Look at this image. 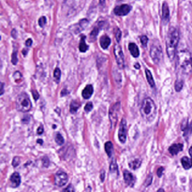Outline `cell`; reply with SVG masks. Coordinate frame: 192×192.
I'll return each instance as SVG.
<instances>
[{
    "mask_svg": "<svg viewBox=\"0 0 192 192\" xmlns=\"http://www.w3.org/2000/svg\"><path fill=\"white\" fill-rule=\"evenodd\" d=\"M141 161L140 158H137V159H134L132 161H130V162H129V167L132 170H137L138 168L141 166Z\"/></svg>",
    "mask_w": 192,
    "mask_h": 192,
    "instance_id": "cell-23",
    "label": "cell"
},
{
    "mask_svg": "<svg viewBox=\"0 0 192 192\" xmlns=\"http://www.w3.org/2000/svg\"><path fill=\"white\" fill-rule=\"evenodd\" d=\"M32 94H33V97H34V99H35V100H38V99H39V93L37 92L36 90H33V91H32Z\"/></svg>",
    "mask_w": 192,
    "mask_h": 192,
    "instance_id": "cell-39",
    "label": "cell"
},
{
    "mask_svg": "<svg viewBox=\"0 0 192 192\" xmlns=\"http://www.w3.org/2000/svg\"><path fill=\"white\" fill-rule=\"evenodd\" d=\"M99 42H100V46H101L103 49H107L111 44V39L108 36H102L101 38H100Z\"/></svg>",
    "mask_w": 192,
    "mask_h": 192,
    "instance_id": "cell-17",
    "label": "cell"
},
{
    "mask_svg": "<svg viewBox=\"0 0 192 192\" xmlns=\"http://www.w3.org/2000/svg\"><path fill=\"white\" fill-rule=\"evenodd\" d=\"M181 163H182V166L184 167V169H190L192 167V158H189L187 157H182L181 159Z\"/></svg>",
    "mask_w": 192,
    "mask_h": 192,
    "instance_id": "cell-16",
    "label": "cell"
},
{
    "mask_svg": "<svg viewBox=\"0 0 192 192\" xmlns=\"http://www.w3.org/2000/svg\"><path fill=\"white\" fill-rule=\"evenodd\" d=\"M42 162H43V166H44V167H48V165H49V159H48V157H44V158H43Z\"/></svg>",
    "mask_w": 192,
    "mask_h": 192,
    "instance_id": "cell-40",
    "label": "cell"
},
{
    "mask_svg": "<svg viewBox=\"0 0 192 192\" xmlns=\"http://www.w3.org/2000/svg\"><path fill=\"white\" fill-rule=\"evenodd\" d=\"M69 177L65 171H59L55 175V184L57 187H63L68 183Z\"/></svg>",
    "mask_w": 192,
    "mask_h": 192,
    "instance_id": "cell-8",
    "label": "cell"
},
{
    "mask_svg": "<svg viewBox=\"0 0 192 192\" xmlns=\"http://www.w3.org/2000/svg\"><path fill=\"white\" fill-rule=\"evenodd\" d=\"M189 155H190V157H191V158H192V146L189 148Z\"/></svg>",
    "mask_w": 192,
    "mask_h": 192,
    "instance_id": "cell-46",
    "label": "cell"
},
{
    "mask_svg": "<svg viewBox=\"0 0 192 192\" xmlns=\"http://www.w3.org/2000/svg\"><path fill=\"white\" fill-rule=\"evenodd\" d=\"M19 163H20V157H16L13 158V160H12V166L13 167H17L19 165Z\"/></svg>",
    "mask_w": 192,
    "mask_h": 192,
    "instance_id": "cell-35",
    "label": "cell"
},
{
    "mask_svg": "<svg viewBox=\"0 0 192 192\" xmlns=\"http://www.w3.org/2000/svg\"><path fill=\"white\" fill-rule=\"evenodd\" d=\"M162 19L164 22H168L170 19V11H169V7L166 2L163 3L162 5Z\"/></svg>",
    "mask_w": 192,
    "mask_h": 192,
    "instance_id": "cell-13",
    "label": "cell"
},
{
    "mask_svg": "<svg viewBox=\"0 0 192 192\" xmlns=\"http://www.w3.org/2000/svg\"><path fill=\"white\" fill-rule=\"evenodd\" d=\"M87 25H88V20L86 19H83L82 21H80V23H78V26H79V31L82 29H85Z\"/></svg>",
    "mask_w": 192,
    "mask_h": 192,
    "instance_id": "cell-26",
    "label": "cell"
},
{
    "mask_svg": "<svg viewBox=\"0 0 192 192\" xmlns=\"http://www.w3.org/2000/svg\"><path fill=\"white\" fill-rule=\"evenodd\" d=\"M55 141L57 144H59V145H61V144L64 143V138L62 137V135L60 133H57L56 136H55Z\"/></svg>",
    "mask_w": 192,
    "mask_h": 192,
    "instance_id": "cell-28",
    "label": "cell"
},
{
    "mask_svg": "<svg viewBox=\"0 0 192 192\" xmlns=\"http://www.w3.org/2000/svg\"><path fill=\"white\" fill-rule=\"evenodd\" d=\"M114 56H115L117 65L120 68V69H123L125 67V60H124V55H123V51L122 48L119 44H115L114 45Z\"/></svg>",
    "mask_w": 192,
    "mask_h": 192,
    "instance_id": "cell-7",
    "label": "cell"
},
{
    "mask_svg": "<svg viewBox=\"0 0 192 192\" xmlns=\"http://www.w3.org/2000/svg\"><path fill=\"white\" fill-rule=\"evenodd\" d=\"M179 42V32L175 27H171L167 37V55L170 59H173L176 55V48Z\"/></svg>",
    "mask_w": 192,
    "mask_h": 192,
    "instance_id": "cell-2",
    "label": "cell"
},
{
    "mask_svg": "<svg viewBox=\"0 0 192 192\" xmlns=\"http://www.w3.org/2000/svg\"><path fill=\"white\" fill-rule=\"evenodd\" d=\"M81 107V103L78 100H73V101L70 103V107H69V110L71 113H76L77 111L79 110V108Z\"/></svg>",
    "mask_w": 192,
    "mask_h": 192,
    "instance_id": "cell-20",
    "label": "cell"
},
{
    "mask_svg": "<svg viewBox=\"0 0 192 192\" xmlns=\"http://www.w3.org/2000/svg\"><path fill=\"white\" fill-rule=\"evenodd\" d=\"M104 180V171H101V181H103Z\"/></svg>",
    "mask_w": 192,
    "mask_h": 192,
    "instance_id": "cell-45",
    "label": "cell"
},
{
    "mask_svg": "<svg viewBox=\"0 0 192 192\" xmlns=\"http://www.w3.org/2000/svg\"><path fill=\"white\" fill-rule=\"evenodd\" d=\"M104 148H105V152L108 155V157H112V154H113V143H111V141H107V143H105V145H104Z\"/></svg>",
    "mask_w": 192,
    "mask_h": 192,
    "instance_id": "cell-19",
    "label": "cell"
},
{
    "mask_svg": "<svg viewBox=\"0 0 192 192\" xmlns=\"http://www.w3.org/2000/svg\"><path fill=\"white\" fill-rule=\"evenodd\" d=\"M93 91H94V89H93V86L91 85H86L85 87V89L83 90V92H82V96H83V97L85 99H90V97L92 96V94H93Z\"/></svg>",
    "mask_w": 192,
    "mask_h": 192,
    "instance_id": "cell-12",
    "label": "cell"
},
{
    "mask_svg": "<svg viewBox=\"0 0 192 192\" xmlns=\"http://www.w3.org/2000/svg\"><path fill=\"white\" fill-rule=\"evenodd\" d=\"M32 45V39H26V41H25V46H27V47H30Z\"/></svg>",
    "mask_w": 192,
    "mask_h": 192,
    "instance_id": "cell-41",
    "label": "cell"
},
{
    "mask_svg": "<svg viewBox=\"0 0 192 192\" xmlns=\"http://www.w3.org/2000/svg\"><path fill=\"white\" fill-rule=\"evenodd\" d=\"M145 75H146V79H147V82L148 83L152 86V87H155V82H154V79H153V76H152V73L150 72L149 69H146L145 70Z\"/></svg>",
    "mask_w": 192,
    "mask_h": 192,
    "instance_id": "cell-22",
    "label": "cell"
},
{
    "mask_svg": "<svg viewBox=\"0 0 192 192\" xmlns=\"http://www.w3.org/2000/svg\"><path fill=\"white\" fill-rule=\"evenodd\" d=\"M151 182H152V175L151 174H149L147 176V179H146V181H145V187H148L149 185L151 184Z\"/></svg>",
    "mask_w": 192,
    "mask_h": 192,
    "instance_id": "cell-37",
    "label": "cell"
},
{
    "mask_svg": "<svg viewBox=\"0 0 192 192\" xmlns=\"http://www.w3.org/2000/svg\"><path fill=\"white\" fill-rule=\"evenodd\" d=\"M124 179L127 185H129V187H133L136 181V178L133 176V174L127 171H124Z\"/></svg>",
    "mask_w": 192,
    "mask_h": 192,
    "instance_id": "cell-11",
    "label": "cell"
},
{
    "mask_svg": "<svg viewBox=\"0 0 192 192\" xmlns=\"http://www.w3.org/2000/svg\"><path fill=\"white\" fill-rule=\"evenodd\" d=\"M163 171H164V168H163V167H159V168H158V169H157V176H158V177H160L161 175H162Z\"/></svg>",
    "mask_w": 192,
    "mask_h": 192,
    "instance_id": "cell-38",
    "label": "cell"
},
{
    "mask_svg": "<svg viewBox=\"0 0 192 192\" xmlns=\"http://www.w3.org/2000/svg\"><path fill=\"white\" fill-rule=\"evenodd\" d=\"M157 192H164V190L162 189V188H159V189L157 190Z\"/></svg>",
    "mask_w": 192,
    "mask_h": 192,
    "instance_id": "cell-47",
    "label": "cell"
},
{
    "mask_svg": "<svg viewBox=\"0 0 192 192\" xmlns=\"http://www.w3.org/2000/svg\"><path fill=\"white\" fill-rule=\"evenodd\" d=\"M92 109H93V104L91 102H88L85 107V112H90V111H92Z\"/></svg>",
    "mask_w": 192,
    "mask_h": 192,
    "instance_id": "cell-36",
    "label": "cell"
},
{
    "mask_svg": "<svg viewBox=\"0 0 192 192\" xmlns=\"http://www.w3.org/2000/svg\"><path fill=\"white\" fill-rule=\"evenodd\" d=\"M141 113L143 118L149 121V122L155 118L157 114V107L152 99L149 97H146L145 99H143L141 107Z\"/></svg>",
    "mask_w": 192,
    "mask_h": 192,
    "instance_id": "cell-3",
    "label": "cell"
},
{
    "mask_svg": "<svg viewBox=\"0 0 192 192\" xmlns=\"http://www.w3.org/2000/svg\"><path fill=\"white\" fill-rule=\"evenodd\" d=\"M178 59V67H179L180 71L185 74L186 76H190L192 74V57L191 53L185 50L178 53L177 55Z\"/></svg>",
    "mask_w": 192,
    "mask_h": 192,
    "instance_id": "cell-1",
    "label": "cell"
},
{
    "mask_svg": "<svg viewBox=\"0 0 192 192\" xmlns=\"http://www.w3.org/2000/svg\"><path fill=\"white\" fill-rule=\"evenodd\" d=\"M16 107H17V110L22 113H27L31 110L32 104L27 94L22 93L17 97V99H16Z\"/></svg>",
    "mask_w": 192,
    "mask_h": 192,
    "instance_id": "cell-4",
    "label": "cell"
},
{
    "mask_svg": "<svg viewBox=\"0 0 192 192\" xmlns=\"http://www.w3.org/2000/svg\"><path fill=\"white\" fill-rule=\"evenodd\" d=\"M11 62L13 65H16L17 64V52H13L12 53V58H11Z\"/></svg>",
    "mask_w": 192,
    "mask_h": 192,
    "instance_id": "cell-33",
    "label": "cell"
},
{
    "mask_svg": "<svg viewBox=\"0 0 192 192\" xmlns=\"http://www.w3.org/2000/svg\"><path fill=\"white\" fill-rule=\"evenodd\" d=\"M150 56L155 63H159L163 57L162 49L159 45H153L150 50Z\"/></svg>",
    "mask_w": 192,
    "mask_h": 192,
    "instance_id": "cell-6",
    "label": "cell"
},
{
    "mask_svg": "<svg viewBox=\"0 0 192 192\" xmlns=\"http://www.w3.org/2000/svg\"><path fill=\"white\" fill-rule=\"evenodd\" d=\"M129 52H130L131 55H132V56H134V57H138V56H139V53H140L139 48H138L135 43H129Z\"/></svg>",
    "mask_w": 192,
    "mask_h": 192,
    "instance_id": "cell-18",
    "label": "cell"
},
{
    "mask_svg": "<svg viewBox=\"0 0 192 192\" xmlns=\"http://www.w3.org/2000/svg\"><path fill=\"white\" fill-rule=\"evenodd\" d=\"M53 77H55L56 82H59L60 77H61V70H60L59 68H56L55 69V71H53Z\"/></svg>",
    "mask_w": 192,
    "mask_h": 192,
    "instance_id": "cell-27",
    "label": "cell"
},
{
    "mask_svg": "<svg viewBox=\"0 0 192 192\" xmlns=\"http://www.w3.org/2000/svg\"><path fill=\"white\" fill-rule=\"evenodd\" d=\"M183 85H184V82L183 80H177L176 82H175V90L177 91V92H180L183 88Z\"/></svg>",
    "mask_w": 192,
    "mask_h": 192,
    "instance_id": "cell-25",
    "label": "cell"
},
{
    "mask_svg": "<svg viewBox=\"0 0 192 192\" xmlns=\"http://www.w3.org/2000/svg\"><path fill=\"white\" fill-rule=\"evenodd\" d=\"M127 122H126V119L123 118L122 120H121L120 127H119V132H118L119 141H120L122 143H126V140H127Z\"/></svg>",
    "mask_w": 192,
    "mask_h": 192,
    "instance_id": "cell-9",
    "label": "cell"
},
{
    "mask_svg": "<svg viewBox=\"0 0 192 192\" xmlns=\"http://www.w3.org/2000/svg\"><path fill=\"white\" fill-rule=\"evenodd\" d=\"M99 29H100V25L95 26V28L92 30V32H91V34H90L91 38H96V36L97 35V33L99 31Z\"/></svg>",
    "mask_w": 192,
    "mask_h": 192,
    "instance_id": "cell-29",
    "label": "cell"
},
{
    "mask_svg": "<svg viewBox=\"0 0 192 192\" xmlns=\"http://www.w3.org/2000/svg\"><path fill=\"white\" fill-rule=\"evenodd\" d=\"M42 133H43V127H42V126H40L38 129V134L40 135V134H42Z\"/></svg>",
    "mask_w": 192,
    "mask_h": 192,
    "instance_id": "cell-42",
    "label": "cell"
},
{
    "mask_svg": "<svg viewBox=\"0 0 192 192\" xmlns=\"http://www.w3.org/2000/svg\"><path fill=\"white\" fill-rule=\"evenodd\" d=\"M119 110H120V103L119 102H116L114 105H113L111 107L110 109V121H111V127H112V129H114V127H115L116 125V122H117V117H118V113H119Z\"/></svg>",
    "mask_w": 192,
    "mask_h": 192,
    "instance_id": "cell-5",
    "label": "cell"
},
{
    "mask_svg": "<svg viewBox=\"0 0 192 192\" xmlns=\"http://www.w3.org/2000/svg\"><path fill=\"white\" fill-rule=\"evenodd\" d=\"M99 4L103 6L104 4H105V0H99Z\"/></svg>",
    "mask_w": 192,
    "mask_h": 192,
    "instance_id": "cell-44",
    "label": "cell"
},
{
    "mask_svg": "<svg viewBox=\"0 0 192 192\" xmlns=\"http://www.w3.org/2000/svg\"><path fill=\"white\" fill-rule=\"evenodd\" d=\"M110 171L112 173L118 174V168H117L116 162H115V160H114V159L112 161V162H111V165H110Z\"/></svg>",
    "mask_w": 192,
    "mask_h": 192,
    "instance_id": "cell-24",
    "label": "cell"
},
{
    "mask_svg": "<svg viewBox=\"0 0 192 192\" xmlns=\"http://www.w3.org/2000/svg\"><path fill=\"white\" fill-rule=\"evenodd\" d=\"M147 42H148V38H147V37L146 36H141V45H143V47H146Z\"/></svg>",
    "mask_w": 192,
    "mask_h": 192,
    "instance_id": "cell-31",
    "label": "cell"
},
{
    "mask_svg": "<svg viewBox=\"0 0 192 192\" xmlns=\"http://www.w3.org/2000/svg\"><path fill=\"white\" fill-rule=\"evenodd\" d=\"M74 191L75 190H74V187L72 185H69L66 188H64L62 192H74Z\"/></svg>",
    "mask_w": 192,
    "mask_h": 192,
    "instance_id": "cell-34",
    "label": "cell"
},
{
    "mask_svg": "<svg viewBox=\"0 0 192 192\" xmlns=\"http://www.w3.org/2000/svg\"><path fill=\"white\" fill-rule=\"evenodd\" d=\"M182 149H183V144H181V143H174L171 146L169 147V152L171 155H173V156H174V155H177L178 153H179Z\"/></svg>",
    "mask_w": 192,
    "mask_h": 192,
    "instance_id": "cell-15",
    "label": "cell"
},
{
    "mask_svg": "<svg viewBox=\"0 0 192 192\" xmlns=\"http://www.w3.org/2000/svg\"><path fill=\"white\" fill-rule=\"evenodd\" d=\"M4 93V83H1V91H0V95Z\"/></svg>",
    "mask_w": 192,
    "mask_h": 192,
    "instance_id": "cell-43",
    "label": "cell"
},
{
    "mask_svg": "<svg viewBox=\"0 0 192 192\" xmlns=\"http://www.w3.org/2000/svg\"><path fill=\"white\" fill-rule=\"evenodd\" d=\"M114 35H115V39H116V40L117 41H120V39H121V31H120V29L119 28H115L114 29Z\"/></svg>",
    "mask_w": 192,
    "mask_h": 192,
    "instance_id": "cell-30",
    "label": "cell"
},
{
    "mask_svg": "<svg viewBox=\"0 0 192 192\" xmlns=\"http://www.w3.org/2000/svg\"><path fill=\"white\" fill-rule=\"evenodd\" d=\"M87 49H88V46H87L86 43H85V37H83V38L81 39V41H80L79 50L82 53H85V52L87 51Z\"/></svg>",
    "mask_w": 192,
    "mask_h": 192,
    "instance_id": "cell-21",
    "label": "cell"
},
{
    "mask_svg": "<svg viewBox=\"0 0 192 192\" xmlns=\"http://www.w3.org/2000/svg\"><path fill=\"white\" fill-rule=\"evenodd\" d=\"M11 183L13 187H17L21 184V177H20L18 173H12V175L11 176Z\"/></svg>",
    "mask_w": 192,
    "mask_h": 192,
    "instance_id": "cell-14",
    "label": "cell"
},
{
    "mask_svg": "<svg viewBox=\"0 0 192 192\" xmlns=\"http://www.w3.org/2000/svg\"><path fill=\"white\" fill-rule=\"evenodd\" d=\"M131 11V6L127 4H123L120 6H117L114 8L113 11L117 16H125L129 14V11Z\"/></svg>",
    "mask_w": 192,
    "mask_h": 192,
    "instance_id": "cell-10",
    "label": "cell"
},
{
    "mask_svg": "<svg viewBox=\"0 0 192 192\" xmlns=\"http://www.w3.org/2000/svg\"><path fill=\"white\" fill-rule=\"evenodd\" d=\"M38 143H42L43 141H42L41 140H38Z\"/></svg>",
    "mask_w": 192,
    "mask_h": 192,
    "instance_id": "cell-48",
    "label": "cell"
},
{
    "mask_svg": "<svg viewBox=\"0 0 192 192\" xmlns=\"http://www.w3.org/2000/svg\"><path fill=\"white\" fill-rule=\"evenodd\" d=\"M39 25L41 26V27H43V26L46 25V18L44 16H42V17H40L39 19Z\"/></svg>",
    "mask_w": 192,
    "mask_h": 192,
    "instance_id": "cell-32",
    "label": "cell"
}]
</instances>
